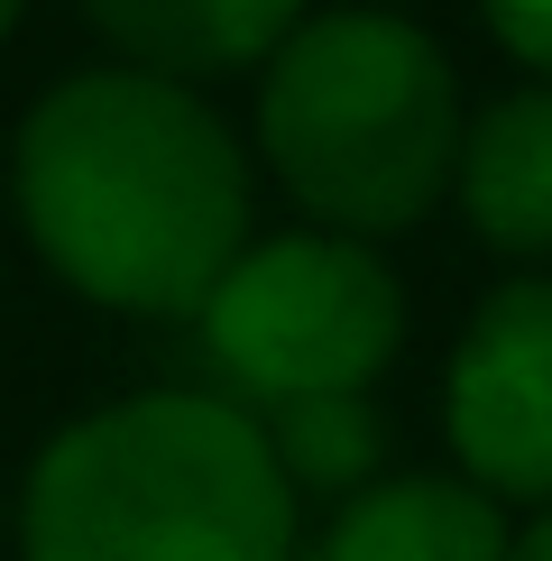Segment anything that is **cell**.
I'll return each mask as SVG.
<instances>
[{
    "label": "cell",
    "instance_id": "obj_3",
    "mask_svg": "<svg viewBox=\"0 0 552 561\" xmlns=\"http://www.w3.org/2000/svg\"><path fill=\"white\" fill-rule=\"evenodd\" d=\"M258 129L286 194L322 213L341 240L405 230L451 184L460 83L424 28L387 10H332L276 46Z\"/></svg>",
    "mask_w": 552,
    "mask_h": 561
},
{
    "label": "cell",
    "instance_id": "obj_5",
    "mask_svg": "<svg viewBox=\"0 0 552 561\" xmlns=\"http://www.w3.org/2000/svg\"><path fill=\"white\" fill-rule=\"evenodd\" d=\"M451 451L497 506H552V276L497 286L460 332Z\"/></svg>",
    "mask_w": 552,
    "mask_h": 561
},
{
    "label": "cell",
    "instance_id": "obj_4",
    "mask_svg": "<svg viewBox=\"0 0 552 561\" xmlns=\"http://www.w3.org/2000/svg\"><path fill=\"white\" fill-rule=\"evenodd\" d=\"M203 350L221 378L258 405L286 396H368L405 332L396 276L341 230H286V240H249L203 295Z\"/></svg>",
    "mask_w": 552,
    "mask_h": 561
},
{
    "label": "cell",
    "instance_id": "obj_10",
    "mask_svg": "<svg viewBox=\"0 0 552 561\" xmlns=\"http://www.w3.org/2000/svg\"><path fill=\"white\" fill-rule=\"evenodd\" d=\"M488 19L525 65H552V0H488Z\"/></svg>",
    "mask_w": 552,
    "mask_h": 561
},
{
    "label": "cell",
    "instance_id": "obj_6",
    "mask_svg": "<svg viewBox=\"0 0 552 561\" xmlns=\"http://www.w3.org/2000/svg\"><path fill=\"white\" fill-rule=\"evenodd\" d=\"M516 534H506L497 497L470 479H368L341 497L332 534H322L313 561H506Z\"/></svg>",
    "mask_w": 552,
    "mask_h": 561
},
{
    "label": "cell",
    "instance_id": "obj_1",
    "mask_svg": "<svg viewBox=\"0 0 552 561\" xmlns=\"http://www.w3.org/2000/svg\"><path fill=\"white\" fill-rule=\"evenodd\" d=\"M19 213L65 286L120 313H203L249 249V167L166 75H83L19 129Z\"/></svg>",
    "mask_w": 552,
    "mask_h": 561
},
{
    "label": "cell",
    "instance_id": "obj_7",
    "mask_svg": "<svg viewBox=\"0 0 552 561\" xmlns=\"http://www.w3.org/2000/svg\"><path fill=\"white\" fill-rule=\"evenodd\" d=\"M451 184L479 240L506 259H552V92H506L460 129Z\"/></svg>",
    "mask_w": 552,
    "mask_h": 561
},
{
    "label": "cell",
    "instance_id": "obj_8",
    "mask_svg": "<svg viewBox=\"0 0 552 561\" xmlns=\"http://www.w3.org/2000/svg\"><path fill=\"white\" fill-rule=\"evenodd\" d=\"M92 28L120 56H138V75H240V65L276 56L295 37L304 0H83Z\"/></svg>",
    "mask_w": 552,
    "mask_h": 561
},
{
    "label": "cell",
    "instance_id": "obj_9",
    "mask_svg": "<svg viewBox=\"0 0 552 561\" xmlns=\"http://www.w3.org/2000/svg\"><path fill=\"white\" fill-rule=\"evenodd\" d=\"M258 433L295 497H350V488H368V470L387 451L368 396H286V405H258Z\"/></svg>",
    "mask_w": 552,
    "mask_h": 561
},
{
    "label": "cell",
    "instance_id": "obj_2",
    "mask_svg": "<svg viewBox=\"0 0 552 561\" xmlns=\"http://www.w3.org/2000/svg\"><path fill=\"white\" fill-rule=\"evenodd\" d=\"M28 561H295V488L230 396H129L37 451Z\"/></svg>",
    "mask_w": 552,
    "mask_h": 561
},
{
    "label": "cell",
    "instance_id": "obj_12",
    "mask_svg": "<svg viewBox=\"0 0 552 561\" xmlns=\"http://www.w3.org/2000/svg\"><path fill=\"white\" fill-rule=\"evenodd\" d=\"M10 19H19V0H0V37H10Z\"/></svg>",
    "mask_w": 552,
    "mask_h": 561
},
{
    "label": "cell",
    "instance_id": "obj_11",
    "mask_svg": "<svg viewBox=\"0 0 552 561\" xmlns=\"http://www.w3.org/2000/svg\"><path fill=\"white\" fill-rule=\"evenodd\" d=\"M506 561H552V506H543V516L516 534V552H506Z\"/></svg>",
    "mask_w": 552,
    "mask_h": 561
}]
</instances>
